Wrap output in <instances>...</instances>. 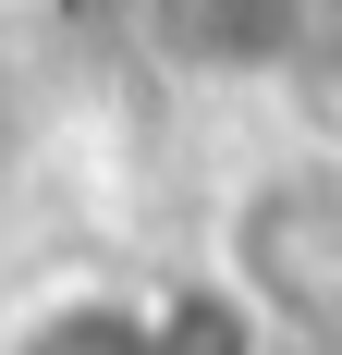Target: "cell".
Listing matches in <instances>:
<instances>
[{
    "label": "cell",
    "instance_id": "6da1fadb",
    "mask_svg": "<svg viewBox=\"0 0 342 355\" xmlns=\"http://www.w3.org/2000/svg\"><path fill=\"white\" fill-rule=\"evenodd\" d=\"M12 355H159V319H147V306L73 294V306H49L37 331H12Z\"/></svg>",
    "mask_w": 342,
    "mask_h": 355
}]
</instances>
